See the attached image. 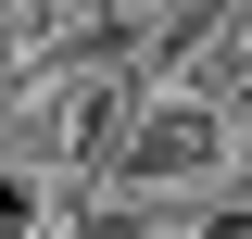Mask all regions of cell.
Masks as SVG:
<instances>
[{
  "mask_svg": "<svg viewBox=\"0 0 252 239\" xmlns=\"http://www.w3.org/2000/svg\"><path fill=\"white\" fill-rule=\"evenodd\" d=\"M240 177V114L202 89H152L139 114H126V151H114V177L126 202H215V189Z\"/></svg>",
  "mask_w": 252,
  "mask_h": 239,
  "instance_id": "1",
  "label": "cell"
},
{
  "mask_svg": "<svg viewBox=\"0 0 252 239\" xmlns=\"http://www.w3.org/2000/svg\"><path fill=\"white\" fill-rule=\"evenodd\" d=\"M202 239H252V164L215 189V202H202Z\"/></svg>",
  "mask_w": 252,
  "mask_h": 239,
  "instance_id": "2",
  "label": "cell"
}]
</instances>
